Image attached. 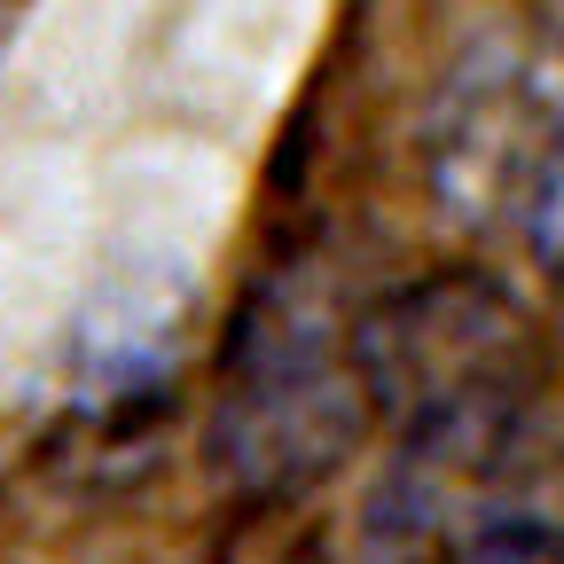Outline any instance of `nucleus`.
I'll return each instance as SVG.
<instances>
[{"instance_id":"1","label":"nucleus","mask_w":564,"mask_h":564,"mask_svg":"<svg viewBox=\"0 0 564 564\" xmlns=\"http://www.w3.org/2000/svg\"><path fill=\"white\" fill-rule=\"evenodd\" d=\"M400 447L369 494V564H455L494 525L533 518L549 455L533 322L486 282H432L361 322Z\"/></svg>"},{"instance_id":"2","label":"nucleus","mask_w":564,"mask_h":564,"mask_svg":"<svg viewBox=\"0 0 564 564\" xmlns=\"http://www.w3.org/2000/svg\"><path fill=\"white\" fill-rule=\"evenodd\" d=\"M369 345L345 329L314 282L267 291L220 369V408H212V470L243 502H299L314 494L369 423Z\"/></svg>"},{"instance_id":"3","label":"nucleus","mask_w":564,"mask_h":564,"mask_svg":"<svg viewBox=\"0 0 564 564\" xmlns=\"http://www.w3.org/2000/svg\"><path fill=\"white\" fill-rule=\"evenodd\" d=\"M525 236L541 251V267L556 274V299H564V133L549 141V158L533 173V204H525Z\"/></svg>"},{"instance_id":"4","label":"nucleus","mask_w":564,"mask_h":564,"mask_svg":"<svg viewBox=\"0 0 564 564\" xmlns=\"http://www.w3.org/2000/svg\"><path fill=\"white\" fill-rule=\"evenodd\" d=\"M455 564H564V525L556 518H510V525H494L486 541H470Z\"/></svg>"}]
</instances>
